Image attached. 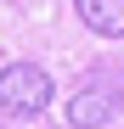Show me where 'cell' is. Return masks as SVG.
I'll return each mask as SVG.
<instances>
[{
    "label": "cell",
    "instance_id": "obj_1",
    "mask_svg": "<svg viewBox=\"0 0 124 129\" xmlns=\"http://www.w3.org/2000/svg\"><path fill=\"white\" fill-rule=\"evenodd\" d=\"M0 107L11 118H34L51 107V73L39 62H6L0 68Z\"/></svg>",
    "mask_w": 124,
    "mask_h": 129
},
{
    "label": "cell",
    "instance_id": "obj_2",
    "mask_svg": "<svg viewBox=\"0 0 124 129\" xmlns=\"http://www.w3.org/2000/svg\"><path fill=\"white\" fill-rule=\"evenodd\" d=\"M118 101H124V84H118L113 73H96V79H85V84L68 95L62 118H68V129H101V123L118 112Z\"/></svg>",
    "mask_w": 124,
    "mask_h": 129
},
{
    "label": "cell",
    "instance_id": "obj_3",
    "mask_svg": "<svg viewBox=\"0 0 124 129\" xmlns=\"http://www.w3.org/2000/svg\"><path fill=\"white\" fill-rule=\"evenodd\" d=\"M73 11L85 17V28L101 39H118L124 34V0H73Z\"/></svg>",
    "mask_w": 124,
    "mask_h": 129
}]
</instances>
